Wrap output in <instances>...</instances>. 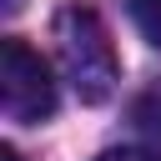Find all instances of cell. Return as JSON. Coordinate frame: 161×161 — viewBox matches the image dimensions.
Returning a JSON list of instances; mask_svg holds the SVG:
<instances>
[{"instance_id": "3957f363", "label": "cell", "mask_w": 161, "mask_h": 161, "mask_svg": "<svg viewBox=\"0 0 161 161\" xmlns=\"http://www.w3.org/2000/svg\"><path fill=\"white\" fill-rule=\"evenodd\" d=\"M131 121H136L151 141H161V80H156V86H146V91L131 101Z\"/></svg>"}, {"instance_id": "277c9868", "label": "cell", "mask_w": 161, "mask_h": 161, "mask_svg": "<svg viewBox=\"0 0 161 161\" xmlns=\"http://www.w3.org/2000/svg\"><path fill=\"white\" fill-rule=\"evenodd\" d=\"M131 20H136V30L161 50V0H131Z\"/></svg>"}, {"instance_id": "52a82bcc", "label": "cell", "mask_w": 161, "mask_h": 161, "mask_svg": "<svg viewBox=\"0 0 161 161\" xmlns=\"http://www.w3.org/2000/svg\"><path fill=\"white\" fill-rule=\"evenodd\" d=\"M0 161H20V151L15 146H0Z\"/></svg>"}, {"instance_id": "6da1fadb", "label": "cell", "mask_w": 161, "mask_h": 161, "mask_svg": "<svg viewBox=\"0 0 161 161\" xmlns=\"http://www.w3.org/2000/svg\"><path fill=\"white\" fill-rule=\"evenodd\" d=\"M55 45H60V65H65V80L75 86V96L86 106H101L116 86V45H111L101 15L86 5L60 10L55 15Z\"/></svg>"}, {"instance_id": "8992f818", "label": "cell", "mask_w": 161, "mask_h": 161, "mask_svg": "<svg viewBox=\"0 0 161 161\" xmlns=\"http://www.w3.org/2000/svg\"><path fill=\"white\" fill-rule=\"evenodd\" d=\"M20 5H25V0H0V10H5V15H15Z\"/></svg>"}, {"instance_id": "7a4b0ae2", "label": "cell", "mask_w": 161, "mask_h": 161, "mask_svg": "<svg viewBox=\"0 0 161 161\" xmlns=\"http://www.w3.org/2000/svg\"><path fill=\"white\" fill-rule=\"evenodd\" d=\"M0 106L10 121L20 126H35L55 111V80H50V65L25 45V40H5L0 45Z\"/></svg>"}, {"instance_id": "5b68a950", "label": "cell", "mask_w": 161, "mask_h": 161, "mask_svg": "<svg viewBox=\"0 0 161 161\" xmlns=\"http://www.w3.org/2000/svg\"><path fill=\"white\" fill-rule=\"evenodd\" d=\"M96 161H161V156H151V151H141V146H116V151H101Z\"/></svg>"}]
</instances>
